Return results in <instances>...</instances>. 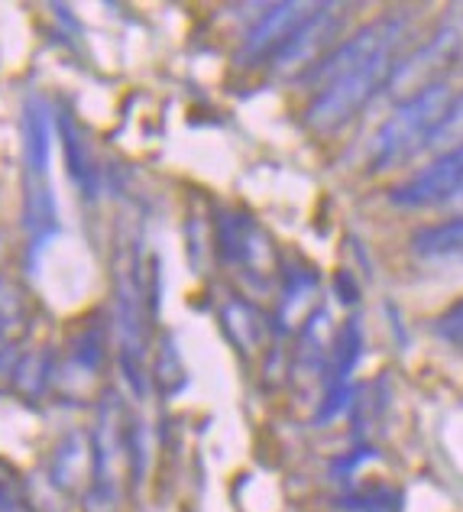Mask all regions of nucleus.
Listing matches in <instances>:
<instances>
[{
	"label": "nucleus",
	"instance_id": "obj_9",
	"mask_svg": "<svg viewBox=\"0 0 463 512\" xmlns=\"http://www.w3.org/2000/svg\"><path fill=\"white\" fill-rule=\"evenodd\" d=\"M59 137V120L52 104L43 98H30L23 104V201L56 198L49 185L52 143Z\"/></svg>",
	"mask_w": 463,
	"mask_h": 512
},
{
	"label": "nucleus",
	"instance_id": "obj_6",
	"mask_svg": "<svg viewBox=\"0 0 463 512\" xmlns=\"http://www.w3.org/2000/svg\"><path fill=\"white\" fill-rule=\"evenodd\" d=\"M463 192V143L434 153L425 166H418L408 179L389 188V205L402 211L441 208Z\"/></svg>",
	"mask_w": 463,
	"mask_h": 512
},
{
	"label": "nucleus",
	"instance_id": "obj_25",
	"mask_svg": "<svg viewBox=\"0 0 463 512\" xmlns=\"http://www.w3.org/2000/svg\"><path fill=\"white\" fill-rule=\"evenodd\" d=\"M457 143H463V91L454 94L451 104H447L441 127L431 140V146H457Z\"/></svg>",
	"mask_w": 463,
	"mask_h": 512
},
{
	"label": "nucleus",
	"instance_id": "obj_13",
	"mask_svg": "<svg viewBox=\"0 0 463 512\" xmlns=\"http://www.w3.org/2000/svg\"><path fill=\"white\" fill-rule=\"evenodd\" d=\"M334 334L337 331L331 325V315L324 312V308L311 312L302 321V328H298V341H295V354H292V380L295 383L324 380V376H328Z\"/></svg>",
	"mask_w": 463,
	"mask_h": 512
},
{
	"label": "nucleus",
	"instance_id": "obj_17",
	"mask_svg": "<svg viewBox=\"0 0 463 512\" xmlns=\"http://www.w3.org/2000/svg\"><path fill=\"white\" fill-rule=\"evenodd\" d=\"M318 292V273L305 263L285 266L282 279V305H279V328L292 331L298 321L311 315V299Z\"/></svg>",
	"mask_w": 463,
	"mask_h": 512
},
{
	"label": "nucleus",
	"instance_id": "obj_1",
	"mask_svg": "<svg viewBox=\"0 0 463 512\" xmlns=\"http://www.w3.org/2000/svg\"><path fill=\"white\" fill-rule=\"evenodd\" d=\"M451 85H431L412 98L396 101L389 117L376 127L370 140V172L383 175L405 163H412L418 153H425L434 133L441 127V117L451 104Z\"/></svg>",
	"mask_w": 463,
	"mask_h": 512
},
{
	"label": "nucleus",
	"instance_id": "obj_14",
	"mask_svg": "<svg viewBox=\"0 0 463 512\" xmlns=\"http://www.w3.org/2000/svg\"><path fill=\"white\" fill-rule=\"evenodd\" d=\"M408 250L425 266H460L463 263V214L415 227V231L408 234Z\"/></svg>",
	"mask_w": 463,
	"mask_h": 512
},
{
	"label": "nucleus",
	"instance_id": "obj_23",
	"mask_svg": "<svg viewBox=\"0 0 463 512\" xmlns=\"http://www.w3.org/2000/svg\"><path fill=\"white\" fill-rule=\"evenodd\" d=\"M0 512H36L26 493V480L4 457H0Z\"/></svg>",
	"mask_w": 463,
	"mask_h": 512
},
{
	"label": "nucleus",
	"instance_id": "obj_20",
	"mask_svg": "<svg viewBox=\"0 0 463 512\" xmlns=\"http://www.w3.org/2000/svg\"><path fill=\"white\" fill-rule=\"evenodd\" d=\"M30 325V299L13 279H0V341L13 344Z\"/></svg>",
	"mask_w": 463,
	"mask_h": 512
},
{
	"label": "nucleus",
	"instance_id": "obj_7",
	"mask_svg": "<svg viewBox=\"0 0 463 512\" xmlns=\"http://www.w3.org/2000/svg\"><path fill=\"white\" fill-rule=\"evenodd\" d=\"M117 338H120V370L136 396H146V363H149V328L143 308V286L136 266L117 276Z\"/></svg>",
	"mask_w": 463,
	"mask_h": 512
},
{
	"label": "nucleus",
	"instance_id": "obj_5",
	"mask_svg": "<svg viewBox=\"0 0 463 512\" xmlns=\"http://www.w3.org/2000/svg\"><path fill=\"white\" fill-rule=\"evenodd\" d=\"M405 26H408V17H402V13H396V10L370 20L366 26H360L357 33L340 39L328 56H324L315 69L305 75V82L318 91L328 82H334V78L360 69V65L373 62L379 56H399V43L405 39Z\"/></svg>",
	"mask_w": 463,
	"mask_h": 512
},
{
	"label": "nucleus",
	"instance_id": "obj_2",
	"mask_svg": "<svg viewBox=\"0 0 463 512\" xmlns=\"http://www.w3.org/2000/svg\"><path fill=\"white\" fill-rule=\"evenodd\" d=\"M130 428L133 419L127 415L124 399L117 393H104L98 406V419L91 431V451H94V487L85 500L98 512L111 509L130 480Z\"/></svg>",
	"mask_w": 463,
	"mask_h": 512
},
{
	"label": "nucleus",
	"instance_id": "obj_11",
	"mask_svg": "<svg viewBox=\"0 0 463 512\" xmlns=\"http://www.w3.org/2000/svg\"><path fill=\"white\" fill-rule=\"evenodd\" d=\"M311 10H315V4H302V0H289V4L269 7L263 17L250 26V33L243 36L240 49L234 52L237 65H247L250 69V65L272 62L276 59V52L285 46V39L305 23V17Z\"/></svg>",
	"mask_w": 463,
	"mask_h": 512
},
{
	"label": "nucleus",
	"instance_id": "obj_10",
	"mask_svg": "<svg viewBox=\"0 0 463 512\" xmlns=\"http://www.w3.org/2000/svg\"><path fill=\"white\" fill-rule=\"evenodd\" d=\"M217 256L227 266L260 269V273H269L272 260H276L269 234L243 211L217 214Z\"/></svg>",
	"mask_w": 463,
	"mask_h": 512
},
{
	"label": "nucleus",
	"instance_id": "obj_12",
	"mask_svg": "<svg viewBox=\"0 0 463 512\" xmlns=\"http://www.w3.org/2000/svg\"><path fill=\"white\" fill-rule=\"evenodd\" d=\"M46 477L65 500L72 496H88L94 487V451H91V435L88 431H65L56 441V448L49 451Z\"/></svg>",
	"mask_w": 463,
	"mask_h": 512
},
{
	"label": "nucleus",
	"instance_id": "obj_16",
	"mask_svg": "<svg viewBox=\"0 0 463 512\" xmlns=\"http://www.w3.org/2000/svg\"><path fill=\"white\" fill-rule=\"evenodd\" d=\"M221 325L227 331L230 344H234L243 357H256L266 344V321L256 312V305L247 299H230L221 308Z\"/></svg>",
	"mask_w": 463,
	"mask_h": 512
},
{
	"label": "nucleus",
	"instance_id": "obj_15",
	"mask_svg": "<svg viewBox=\"0 0 463 512\" xmlns=\"http://www.w3.org/2000/svg\"><path fill=\"white\" fill-rule=\"evenodd\" d=\"M366 350V331L363 321L353 315L347 318L340 331L334 334V347H331V363H328V376H324V389H340V386H353L350 376L357 373L360 360Z\"/></svg>",
	"mask_w": 463,
	"mask_h": 512
},
{
	"label": "nucleus",
	"instance_id": "obj_3",
	"mask_svg": "<svg viewBox=\"0 0 463 512\" xmlns=\"http://www.w3.org/2000/svg\"><path fill=\"white\" fill-rule=\"evenodd\" d=\"M396 59L399 56H379L373 62L360 65V69L334 78V82H328L324 88H318L311 104L305 107V124L315 133H324V137L344 130L379 91H386Z\"/></svg>",
	"mask_w": 463,
	"mask_h": 512
},
{
	"label": "nucleus",
	"instance_id": "obj_8",
	"mask_svg": "<svg viewBox=\"0 0 463 512\" xmlns=\"http://www.w3.org/2000/svg\"><path fill=\"white\" fill-rule=\"evenodd\" d=\"M347 23V7L340 4H315L305 23L285 39V46L276 52V72L282 75H308L315 65L340 43V30Z\"/></svg>",
	"mask_w": 463,
	"mask_h": 512
},
{
	"label": "nucleus",
	"instance_id": "obj_26",
	"mask_svg": "<svg viewBox=\"0 0 463 512\" xmlns=\"http://www.w3.org/2000/svg\"><path fill=\"white\" fill-rule=\"evenodd\" d=\"M434 334L451 347L463 350V299H457L451 308H444V312L434 318Z\"/></svg>",
	"mask_w": 463,
	"mask_h": 512
},
{
	"label": "nucleus",
	"instance_id": "obj_22",
	"mask_svg": "<svg viewBox=\"0 0 463 512\" xmlns=\"http://www.w3.org/2000/svg\"><path fill=\"white\" fill-rule=\"evenodd\" d=\"M347 512H402V493L396 487L353 490L340 500Z\"/></svg>",
	"mask_w": 463,
	"mask_h": 512
},
{
	"label": "nucleus",
	"instance_id": "obj_24",
	"mask_svg": "<svg viewBox=\"0 0 463 512\" xmlns=\"http://www.w3.org/2000/svg\"><path fill=\"white\" fill-rule=\"evenodd\" d=\"M153 376H156V386H159L166 396L179 393V389L185 386L182 357L175 354V341H172V338L162 341V350L156 354V367H153Z\"/></svg>",
	"mask_w": 463,
	"mask_h": 512
},
{
	"label": "nucleus",
	"instance_id": "obj_4",
	"mask_svg": "<svg viewBox=\"0 0 463 512\" xmlns=\"http://www.w3.org/2000/svg\"><path fill=\"white\" fill-rule=\"evenodd\" d=\"M460 59H463V26L447 20L441 26H434V33L408 52V56L396 59L386 82V94L392 101H405L431 85H444L460 65Z\"/></svg>",
	"mask_w": 463,
	"mask_h": 512
},
{
	"label": "nucleus",
	"instance_id": "obj_19",
	"mask_svg": "<svg viewBox=\"0 0 463 512\" xmlns=\"http://www.w3.org/2000/svg\"><path fill=\"white\" fill-rule=\"evenodd\" d=\"M52 383V354L49 350H33V354H23L13 363V376L10 386L17 389L23 399H39Z\"/></svg>",
	"mask_w": 463,
	"mask_h": 512
},
{
	"label": "nucleus",
	"instance_id": "obj_21",
	"mask_svg": "<svg viewBox=\"0 0 463 512\" xmlns=\"http://www.w3.org/2000/svg\"><path fill=\"white\" fill-rule=\"evenodd\" d=\"M104 350H107V331L101 325H91V328H85L75 338V344H72V363L81 373L94 376V373L101 370V363H104Z\"/></svg>",
	"mask_w": 463,
	"mask_h": 512
},
{
	"label": "nucleus",
	"instance_id": "obj_18",
	"mask_svg": "<svg viewBox=\"0 0 463 512\" xmlns=\"http://www.w3.org/2000/svg\"><path fill=\"white\" fill-rule=\"evenodd\" d=\"M59 140H62V146H65V163H68V172H72L75 185H78L88 198H94V195H98L101 175L94 172V163H91L88 146H85V137H81V130L72 124V117H62V120H59Z\"/></svg>",
	"mask_w": 463,
	"mask_h": 512
}]
</instances>
